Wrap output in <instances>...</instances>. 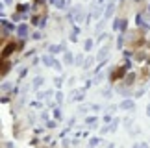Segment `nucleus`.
Returning <instances> with one entry per match:
<instances>
[{
	"instance_id": "obj_1",
	"label": "nucleus",
	"mask_w": 150,
	"mask_h": 148,
	"mask_svg": "<svg viewBox=\"0 0 150 148\" xmlns=\"http://www.w3.org/2000/svg\"><path fill=\"white\" fill-rule=\"evenodd\" d=\"M13 50H15V44L11 43V44H9V47H6V48H4V50H2V56H4V58H8V56H9V54H11V52H13Z\"/></svg>"
},
{
	"instance_id": "obj_2",
	"label": "nucleus",
	"mask_w": 150,
	"mask_h": 148,
	"mask_svg": "<svg viewBox=\"0 0 150 148\" xmlns=\"http://www.w3.org/2000/svg\"><path fill=\"white\" fill-rule=\"evenodd\" d=\"M124 70H126V69H124V67H122V69H119V70H117V74H115V76H113V78H121V76H122V72H124Z\"/></svg>"
},
{
	"instance_id": "obj_3",
	"label": "nucleus",
	"mask_w": 150,
	"mask_h": 148,
	"mask_svg": "<svg viewBox=\"0 0 150 148\" xmlns=\"http://www.w3.org/2000/svg\"><path fill=\"white\" fill-rule=\"evenodd\" d=\"M133 80H135V76H133V72H132V74H130V76H128V80H126V83H132V81H133Z\"/></svg>"
},
{
	"instance_id": "obj_4",
	"label": "nucleus",
	"mask_w": 150,
	"mask_h": 148,
	"mask_svg": "<svg viewBox=\"0 0 150 148\" xmlns=\"http://www.w3.org/2000/svg\"><path fill=\"white\" fill-rule=\"evenodd\" d=\"M19 33H21V35H26V26H21V28H19Z\"/></svg>"
},
{
	"instance_id": "obj_5",
	"label": "nucleus",
	"mask_w": 150,
	"mask_h": 148,
	"mask_svg": "<svg viewBox=\"0 0 150 148\" xmlns=\"http://www.w3.org/2000/svg\"><path fill=\"white\" fill-rule=\"evenodd\" d=\"M122 108H132V102H130V100H128V102H124Z\"/></svg>"
},
{
	"instance_id": "obj_6",
	"label": "nucleus",
	"mask_w": 150,
	"mask_h": 148,
	"mask_svg": "<svg viewBox=\"0 0 150 148\" xmlns=\"http://www.w3.org/2000/svg\"><path fill=\"white\" fill-rule=\"evenodd\" d=\"M147 113H148V115H150V108H148V109H147Z\"/></svg>"
},
{
	"instance_id": "obj_7",
	"label": "nucleus",
	"mask_w": 150,
	"mask_h": 148,
	"mask_svg": "<svg viewBox=\"0 0 150 148\" xmlns=\"http://www.w3.org/2000/svg\"><path fill=\"white\" fill-rule=\"evenodd\" d=\"M133 148H141V146H139V145H135V146H133Z\"/></svg>"
},
{
	"instance_id": "obj_8",
	"label": "nucleus",
	"mask_w": 150,
	"mask_h": 148,
	"mask_svg": "<svg viewBox=\"0 0 150 148\" xmlns=\"http://www.w3.org/2000/svg\"><path fill=\"white\" fill-rule=\"evenodd\" d=\"M141 148H147V146H141Z\"/></svg>"
}]
</instances>
